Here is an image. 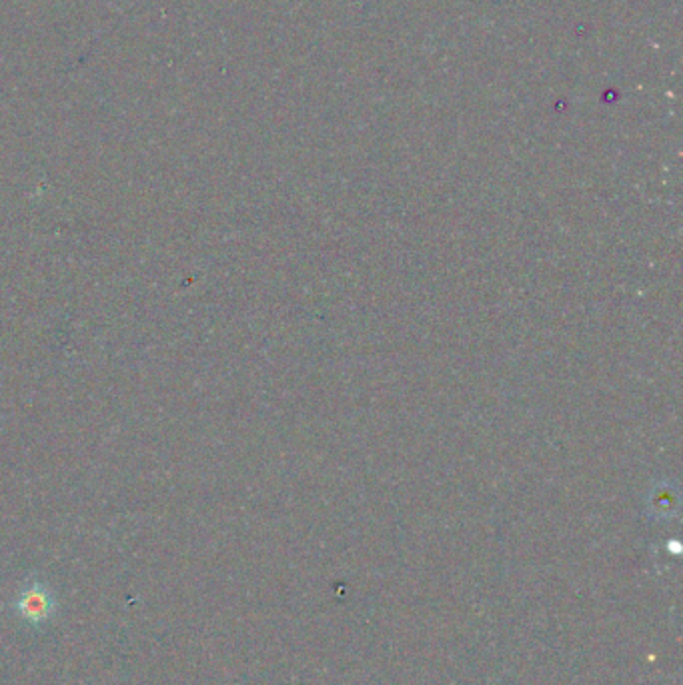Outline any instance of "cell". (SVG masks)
I'll return each instance as SVG.
<instances>
[{
	"instance_id": "6da1fadb",
	"label": "cell",
	"mask_w": 683,
	"mask_h": 685,
	"mask_svg": "<svg viewBox=\"0 0 683 685\" xmlns=\"http://www.w3.org/2000/svg\"><path fill=\"white\" fill-rule=\"evenodd\" d=\"M19 609L21 613L31 619V621H41L49 615L51 611V603H49V597L43 593V591H37V589H31L23 595V599L19 601Z\"/></svg>"
}]
</instances>
